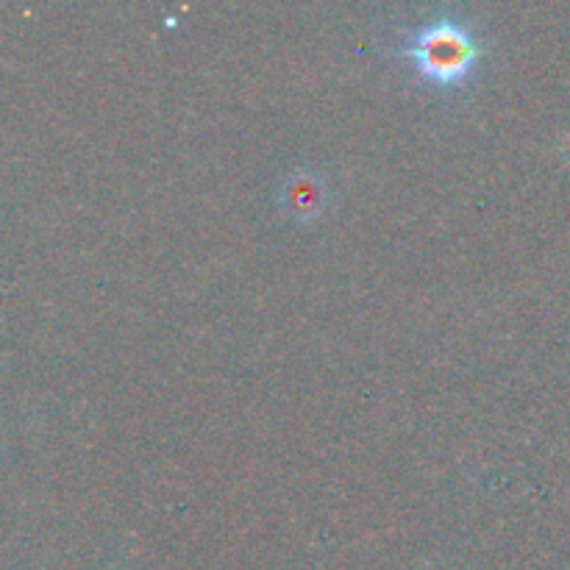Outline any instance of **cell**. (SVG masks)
<instances>
[{
	"label": "cell",
	"instance_id": "cell-1",
	"mask_svg": "<svg viewBox=\"0 0 570 570\" xmlns=\"http://www.w3.org/2000/svg\"><path fill=\"white\" fill-rule=\"evenodd\" d=\"M404 56L438 83H460L479 59L471 28L456 20H434L417 28L404 45Z\"/></svg>",
	"mask_w": 570,
	"mask_h": 570
}]
</instances>
